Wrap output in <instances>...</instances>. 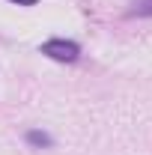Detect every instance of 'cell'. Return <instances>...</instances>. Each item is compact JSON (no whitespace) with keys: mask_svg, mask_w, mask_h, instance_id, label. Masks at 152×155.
I'll use <instances>...</instances> for the list:
<instances>
[{"mask_svg":"<svg viewBox=\"0 0 152 155\" xmlns=\"http://www.w3.org/2000/svg\"><path fill=\"white\" fill-rule=\"evenodd\" d=\"M42 54H48L51 60H60V63H75L81 48L75 42H69V39H48L42 45Z\"/></svg>","mask_w":152,"mask_h":155,"instance_id":"1","label":"cell"},{"mask_svg":"<svg viewBox=\"0 0 152 155\" xmlns=\"http://www.w3.org/2000/svg\"><path fill=\"white\" fill-rule=\"evenodd\" d=\"M134 12L137 15H152V0H134Z\"/></svg>","mask_w":152,"mask_h":155,"instance_id":"2","label":"cell"},{"mask_svg":"<svg viewBox=\"0 0 152 155\" xmlns=\"http://www.w3.org/2000/svg\"><path fill=\"white\" fill-rule=\"evenodd\" d=\"M27 140H30V143H39V146H48V143H51V137L42 134V131H30V134H27Z\"/></svg>","mask_w":152,"mask_h":155,"instance_id":"3","label":"cell"},{"mask_svg":"<svg viewBox=\"0 0 152 155\" xmlns=\"http://www.w3.org/2000/svg\"><path fill=\"white\" fill-rule=\"evenodd\" d=\"M12 3H18V6H36V0H12Z\"/></svg>","mask_w":152,"mask_h":155,"instance_id":"4","label":"cell"}]
</instances>
